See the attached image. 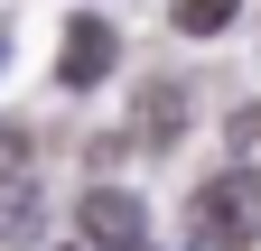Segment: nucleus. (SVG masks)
I'll use <instances>...</instances> for the list:
<instances>
[{
  "mask_svg": "<svg viewBox=\"0 0 261 251\" xmlns=\"http://www.w3.org/2000/svg\"><path fill=\"white\" fill-rule=\"evenodd\" d=\"M177 121H187V93H177V84H149L130 131H140V149H168V140H177Z\"/></svg>",
  "mask_w": 261,
  "mask_h": 251,
  "instance_id": "20e7f679",
  "label": "nucleus"
},
{
  "mask_svg": "<svg viewBox=\"0 0 261 251\" xmlns=\"http://www.w3.org/2000/svg\"><path fill=\"white\" fill-rule=\"evenodd\" d=\"M112 56H121V38H112L93 10H84V19H65V56H56V75L75 84V93H84V84H103V75H112Z\"/></svg>",
  "mask_w": 261,
  "mask_h": 251,
  "instance_id": "f03ea898",
  "label": "nucleus"
},
{
  "mask_svg": "<svg viewBox=\"0 0 261 251\" xmlns=\"http://www.w3.org/2000/svg\"><path fill=\"white\" fill-rule=\"evenodd\" d=\"M28 149H38V140H28V121H0V177H19Z\"/></svg>",
  "mask_w": 261,
  "mask_h": 251,
  "instance_id": "0eeeda50",
  "label": "nucleus"
},
{
  "mask_svg": "<svg viewBox=\"0 0 261 251\" xmlns=\"http://www.w3.org/2000/svg\"><path fill=\"white\" fill-rule=\"evenodd\" d=\"M0 66H10V19H0Z\"/></svg>",
  "mask_w": 261,
  "mask_h": 251,
  "instance_id": "6e6552de",
  "label": "nucleus"
},
{
  "mask_svg": "<svg viewBox=\"0 0 261 251\" xmlns=\"http://www.w3.org/2000/svg\"><path fill=\"white\" fill-rule=\"evenodd\" d=\"M233 10L243 0H177V28L187 38H215V28H233Z\"/></svg>",
  "mask_w": 261,
  "mask_h": 251,
  "instance_id": "423d86ee",
  "label": "nucleus"
},
{
  "mask_svg": "<svg viewBox=\"0 0 261 251\" xmlns=\"http://www.w3.org/2000/svg\"><path fill=\"white\" fill-rule=\"evenodd\" d=\"M84 233L103 251H140V196H121V186H93L84 196Z\"/></svg>",
  "mask_w": 261,
  "mask_h": 251,
  "instance_id": "7ed1b4c3",
  "label": "nucleus"
},
{
  "mask_svg": "<svg viewBox=\"0 0 261 251\" xmlns=\"http://www.w3.org/2000/svg\"><path fill=\"white\" fill-rule=\"evenodd\" d=\"M187 224H196V242H205V251H252V242H261V177H252V168L205 177Z\"/></svg>",
  "mask_w": 261,
  "mask_h": 251,
  "instance_id": "f257e3e1",
  "label": "nucleus"
},
{
  "mask_svg": "<svg viewBox=\"0 0 261 251\" xmlns=\"http://www.w3.org/2000/svg\"><path fill=\"white\" fill-rule=\"evenodd\" d=\"M38 224H47V205L28 196V186H10V196H0V242H38Z\"/></svg>",
  "mask_w": 261,
  "mask_h": 251,
  "instance_id": "39448f33",
  "label": "nucleus"
}]
</instances>
